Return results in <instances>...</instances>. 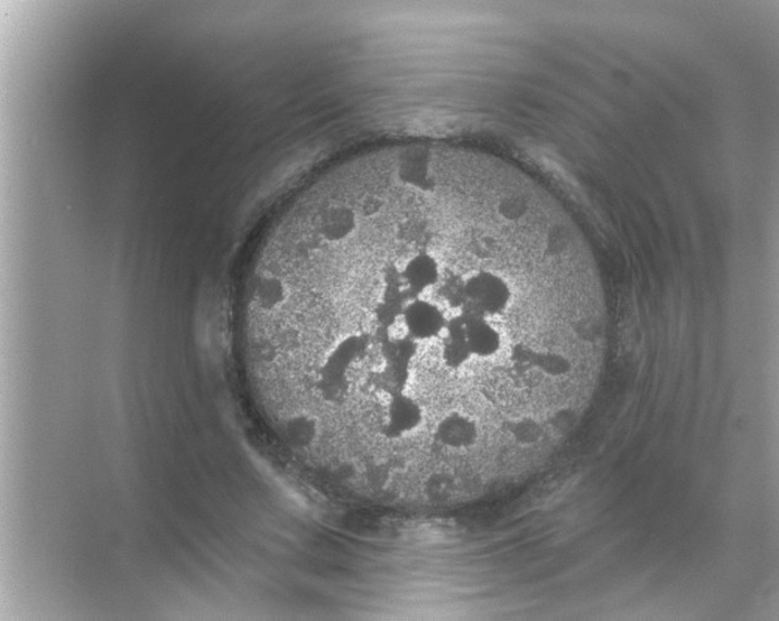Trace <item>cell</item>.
Wrapping results in <instances>:
<instances>
[{
  "label": "cell",
  "instance_id": "cell-10",
  "mask_svg": "<svg viewBox=\"0 0 779 621\" xmlns=\"http://www.w3.org/2000/svg\"><path fill=\"white\" fill-rule=\"evenodd\" d=\"M515 439L521 444H533L542 437V426L535 420L523 419L514 423L511 430Z\"/></svg>",
  "mask_w": 779,
  "mask_h": 621
},
{
  "label": "cell",
  "instance_id": "cell-7",
  "mask_svg": "<svg viewBox=\"0 0 779 621\" xmlns=\"http://www.w3.org/2000/svg\"><path fill=\"white\" fill-rule=\"evenodd\" d=\"M479 430L468 415L452 413L438 423L435 438L450 449H468L478 440Z\"/></svg>",
  "mask_w": 779,
  "mask_h": 621
},
{
  "label": "cell",
  "instance_id": "cell-2",
  "mask_svg": "<svg viewBox=\"0 0 779 621\" xmlns=\"http://www.w3.org/2000/svg\"><path fill=\"white\" fill-rule=\"evenodd\" d=\"M398 280L410 299L423 296L442 284L444 266L441 257L430 248H420L395 264Z\"/></svg>",
  "mask_w": 779,
  "mask_h": 621
},
{
  "label": "cell",
  "instance_id": "cell-3",
  "mask_svg": "<svg viewBox=\"0 0 779 621\" xmlns=\"http://www.w3.org/2000/svg\"><path fill=\"white\" fill-rule=\"evenodd\" d=\"M366 341L360 337L342 340L333 349L321 369L320 390L329 401H336L347 390V373L363 356Z\"/></svg>",
  "mask_w": 779,
  "mask_h": 621
},
{
  "label": "cell",
  "instance_id": "cell-1",
  "mask_svg": "<svg viewBox=\"0 0 779 621\" xmlns=\"http://www.w3.org/2000/svg\"><path fill=\"white\" fill-rule=\"evenodd\" d=\"M467 308L489 319L505 316L516 300L514 282L498 269H472L463 282Z\"/></svg>",
  "mask_w": 779,
  "mask_h": 621
},
{
  "label": "cell",
  "instance_id": "cell-5",
  "mask_svg": "<svg viewBox=\"0 0 779 621\" xmlns=\"http://www.w3.org/2000/svg\"><path fill=\"white\" fill-rule=\"evenodd\" d=\"M423 420L422 406L412 396L405 392L389 395L382 432L386 439H401L419 430Z\"/></svg>",
  "mask_w": 779,
  "mask_h": 621
},
{
  "label": "cell",
  "instance_id": "cell-4",
  "mask_svg": "<svg viewBox=\"0 0 779 621\" xmlns=\"http://www.w3.org/2000/svg\"><path fill=\"white\" fill-rule=\"evenodd\" d=\"M400 318L407 337L416 343L442 338L449 321L437 303L424 298L408 300Z\"/></svg>",
  "mask_w": 779,
  "mask_h": 621
},
{
  "label": "cell",
  "instance_id": "cell-9",
  "mask_svg": "<svg viewBox=\"0 0 779 621\" xmlns=\"http://www.w3.org/2000/svg\"><path fill=\"white\" fill-rule=\"evenodd\" d=\"M283 434L286 443L293 448H309L318 438L319 424L309 414H296L285 421Z\"/></svg>",
  "mask_w": 779,
  "mask_h": 621
},
{
  "label": "cell",
  "instance_id": "cell-6",
  "mask_svg": "<svg viewBox=\"0 0 779 621\" xmlns=\"http://www.w3.org/2000/svg\"><path fill=\"white\" fill-rule=\"evenodd\" d=\"M463 331L472 358L489 359L497 356L503 349V333L491 319L466 308L461 311Z\"/></svg>",
  "mask_w": 779,
  "mask_h": 621
},
{
  "label": "cell",
  "instance_id": "cell-8",
  "mask_svg": "<svg viewBox=\"0 0 779 621\" xmlns=\"http://www.w3.org/2000/svg\"><path fill=\"white\" fill-rule=\"evenodd\" d=\"M442 360L450 370H460L472 359L460 314L449 319L442 336Z\"/></svg>",
  "mask_w": 779,
  "mask_h": 621
}]
</instances>
